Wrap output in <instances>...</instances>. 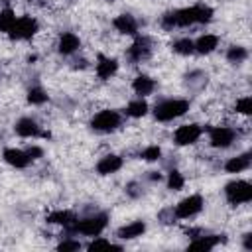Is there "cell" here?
<instances>
[{"label":"cell","mask_w":252,"mask_h":252,"mask_svg":"<svg viewBox=\"0 0 252 252\" xmlns=\"http://www.w3.org/2000/svg\"><path fill=\"white\" fill-rule=\"evenodd\" d=\"M47 100V93L41 87H32L28 91V102L30 104H43Z\"/></svg>","instance_id":"83f0119b"},{"label":"cell","mask_w":252,"mask_h":252,"mask_svg":"<svg viewBox=\"0 0 252 252\" xmlns=\"http://www.w3.org/2000/svg\"><path fill=\"white\" fill-rule=\"evenodd\" d=\"M108 224V215L106 213H96L85 219H77L75 224L67 230V234H85V236H100V232Z\"/></svg>","instance_id":"7a4b0ae2"},{"label":"cell","mask_w":252,"mask_h":252,"mask_svg":"<svg viewBox=\"0 0 252 252\" xmlns=\"http://www.w3.org/2000/svg\"><path fill=\"white\" fill-rule=\"evenodd\" d=\"M250 167V154H240V156H234L230 158L226 163H224V169L228 173H240V171H246Z\"/></svg>","instance_id":"44dd1931"},{"label":"cell","mask_w":252,"mask_h":252,"mask_svg":"<svg viewBox=\"0 0 252 252\" xmlns=\"http://www.w3.org/2000/svg\"><path fill=\"white\" fill-rule=\"evenodd\" d=\"M224 197L230 205H242L252 201V185L244 179H236L224 185Z\"/></svg>","instance_id":"277c9868"},{"label":"cell","mask_w":252,"mask_h":252,"mask_svg":"<svg viewBox=\"0 0 252 252\" xmlns=\"http://www.w3.org/2000/svg\"><path fill=\"white\" fill-rule=\"evenodd\" d=\"M193 43H195V51H197V53L209 55V53H213V51L219 47V37H217L215 33H203V35H199Z\"/></svg>","instance_id":"e0dca14e"},{"label":"cell","mask_w":252,"mask_h":252,"mask_svg":"<svg viewBox=\"0 0 252 252\" xmlns=\"http://www.w3.org/2000/svg\"><path fill=\"white\" fill-rule=\"evenodd\" d=\"M244 250H252V234L250 232L244 234Z\"/></svg>","instance_id":"836d02e7"},{"label":"cell","mask_w":252,"mask_h":252,"mask_svg":"<svg viewBox=\"0 0 252 252\" xmlns=\"http://www.w3.org/2000/svg\"><path fill=\"white\" fill-rule=\"evenodd\" d=\"M203 134V128L199 124H183L173 132V142L177 146H191L195 144Z\"/></svg>","instance_id":"ba28073f"},{"label":"cell","mask_w":252,"mask_h":252,"mask_svg":"<svg viewBox=\"0 0 252 252\" xmlns=\"http://www.w3.org/2000/svg\"><path fill=\"white\" fill-rule=\"evenodd\" d=\"M236 112H240V114H250V112H252V98H250V96H242L240 100H236Z\"/></svg>","instance_id":"1f68e13d"},{"label":"cell","mask_w":252,"mask_h":252,"mask_svg":"<svg viewBox=\"0 0 252 252\" xmlns=\"http://www.w3.org/2000/svg\"><path fill=\"white\" fill-rule=\"evenodd\" d=\"M189 110V100L185 98H163L154 106V116L159 122H171Z\"/></svg>","instance_id":"3957f363"},{"label":"cell","mask_w":252,"mask_h":252,"mask_svg":"<svg viewBox=\"0 0 252 252\" xmlns=\"http://www.w3.org/2000/svg\"><path fill=\"white\" fill-rule=\"evenodd\" d=\"M173 51L179 55H191V53H195V43L189 37H181L173 43Z\"/></svg>","instance_id":"484cf974"},{"label":"cell","mask_w":252,"mask_h":252,"mask_svg":"<svg viewBox=\"0 0 252 252\" xmlns=\"http://www.w3.org/2000/svg\"><path fill=\"white\" fill-rule=\"evenodd\" d=\"M126 114L130 118H142V116H146L148 114V102L142 96L136 98V100H130L128 106H126Z\"/></svg>","instance_id":"603a6c76"},{"label":"cell","mask_w":252,"mask_h":252,"mask_svg":"<svg viewBox=\"0 0 252 252\" xmlns=\"http://www.w3.org/2000/svg\"><path fill=\"white\" fill-rule=\"evenodd\" d=\"M26 154L30 156V159H37V158L43 156V150H41L39 146H30V148L26 150Z\"/></svg>","instance_id":"d6a6232c"},{"label":"cell","mask_w":252,"mask_h":252,"mask_svg":"<svg viewBox=\"0 0 252 252\" xmlns=\"http://www.w3.org/2000/svg\"><path fill=\"white\" fill-rule=\"evenodd\" d=\"M30 2H32V0H30Z\"/></svg>","instance_id":"8d00e7d4"},{"label":"cell","mask_w":252,"mask_h":252,"mask_svg":"<svg viewBox=\"0 0 252 252\" xmlns=\"http://www.w3.org/2000/svg\"><path fill=\"white\" fill-rule=\"evenodd\" d=\"M132 89L138 96H148L156 91V81L148 75H138L134 81H132Z\"/></svg>","instance_id":"d6986e66"},{"label":"cell","mask_w":252,"mask_h":252,"mask_svg":"<svg viewBox=\"0 0 252 252\" xmlns=\"http://www.w3.org/2000/svg\"><path fill=\"white\" fill-rule=\"evenodd\" d=\"M16 20H18V18H16L14 10H10V8L0 10V32H2V33H10V30L14 28Z\"/></svg>","instance_id":"cb8c5ba5"},{"label":"cell","mask_w":252,"mask_h":252,"mask_svg":"<svg viewBox=\"0 0 252 252\" xmlns=\"http://www.w3.org/2000/svg\"><path fill=\"white\" fill-rule=\"evenodd\" d=\"M159 158H161V148L159 146H148L142 152V159H146V161H158Z\"/></svg>","instance_id":"f546056e"},{"label":"cell","mask_w":252,"mask_h":252,"mask_svg":"<svg viewBox=\"0 0 252 252\" xmlns=\"http://www.w3.org/2000/svg\"><path fill=\"white\" fill-rule=\"evenodd\" d=\"M234 138H236V132L230 126H215L209 132V142L213 148H228L232 146Z\"/></svg>","instance_id":"30bf717a"},{"label":"cell","mask_w":252,"mask_h":252,"mask_svg":"<svg viewBox=\"0 0 252 252\" xmlns=\"http://www.w3.org/2000/svg\"><path fill=\"white\" fill-rule=\"evenodd\" d=\"M2 2H10V0H2Z\"/></svg>","instance_id":"d590c367"},{"label":"cell","mask_w":252,"mask_h":252,"mask_svg":"<svg viewBox=\"0 0 252 252\" xmlns=\"http://www.w3.org/2000/svg\"><path fill=\"white\" fill-rule=\"evenodd\" d=\"M183 185H185V177L181 175V171L171 169V171L167 173V187H169L171 191H179V189H183Z\"/></svg>","instance_id":"4316f807"},{"label":"cell","mask_w":252,"mask_h":252,"mask_svg":"<svg viewBox=\"0 0 252 252\" xmlns=\"http://www.w3.org/2000/svg\"><path fill=\"white\" fill-rule=\"evenodd\" d=\"M152 55V41L146 35H140L134 39V43L128 47V59L134 63H142Z\"/></svg>","instance_id":"9c48e42d"},{"label":"cell","mask_w":252,"mask_h":252,"mask_svg":"<svg viewBox=\"0 0 252 252\" xmlns=\"http://www.w3.org/2000/svg\"><path fill=\"white\" fill-rule=\"evenodd\" d=\"M246 57H248V49L242 45H230L226 51V59L230 63H242Z\"/></svg>","instance_id":"d4e9b609"},{"label":"cell","mask_w":252,"mask_h":252,"mask_svg":"<svg viewBox=\"0 0 252 252\" xmlns=\"http://www.w3.org/2000/svg\"><path fill=\"white\" fill-rule=\"evenodd\" d=\"M79 47H81V39H79L77 33H73V32L61 33V37H59V41H57V49H59L61 55H71V53H75Z\"/></svg>","instance_id":"5bb4252c"},{"label":"cell","mask_w":252,"mask_h":252,"mask_svg":"<svg viewBox=\"0 0 252 252\" xmlns=\"http://www.w3.org/2000/svg\"><path fill=\"white\" fill-rule=\"evenodd\" d=\"M116 71H118V61H116V59L106 57V55H98V61H96V65H94V73H96L98 79L106 81V79H110Z\"/></svg>","instance_id":"4fadbf2b"},{"label":"cell","mask_w":252,"mask_h":252,"mask_svg":"<svg viewBox=\"0 0 252 252\" xmlns=\"http://www.w3.org/2000/svg\"><path fill=\"white\" fill-rule=\"evenodd\" d=\"M75 220H77V217H75V213H71V211H53V213L47 215V222H51V224H61V226L65 228V232L75 224Z\"/></svg>","instance_id":"ffe728a7"},{"label":"cell","mask_w":252,"mask_h":252,"mask_svg":"<svg viewBox=\"0 0 252 252\" xmlns=\"http://www.w3.org/2000/svg\"><path fill=\"white\" fill-rule=\"evenodd\" d=\"M2 158H4V161L8 163V165H12V167H16V169H24V167H28L30 165V156L26 154V150H18V148H6L4 150V154H2Z\"/></svg>","instance_id":"8fae6325"},{"label":"cell","mask_w":252,"mask_h":252,"mask_svg":"<svg viewBox=\"0 0 252 252\" xmlns=\"http://www.w3.org/2000/svg\"><path fill=\"white\" fill-rule=\"evenodd\" d=\"M112 26L116 32L126 33V35H136L138 33V20L132 14H120L112 20Z\"/></svg>","instance_id":"7c38bea8"},{"label":"cell","mask_w":252,"mask_h":252,"mask_svg":"<svg viewBox=\"0 0 252 252\" xmlns=\"http://www.w3.org/2000/svg\"><path fill=\"white\" fill-rule=\"evenodd\" d=\"M220 240L222 238L219 234H209V236L203 234V236H195V240L189 242V248H193V250H213Z\"/></svg>","instance_id":"7402d4cb"},{"label":"cell","mask_w":252,"mask_h":252,"mask_svg":"<svg viewBox=\"0 0 252 252\" xmlns=\"http://www.w3.org/2000/svg\"><path fill=\"white\" fill-rule=\"evenodd\" d=\"M146 232V222L144 220H134V222H128L124 226L118 228L116 236L122 238V240H132V238H138Z\"/></svg>","instance_id":"ac0fdd59"},{"label":"cell","mask_w":252,"mask_h":252,"mask_svg":"<svg viewBox=\"0 0 252 252\" xmlns=\"http://www.w3.org/2000/svg\"><path fill=\"white\" fill-rule=\"evenodd\" d=\"M79 248H81V242L71 238V236H67L65 240H61L57 244V250H61V252H73V250H79Z\"/></svg>","instance_id":"4dcf8cb0"},{"label":"cell","mask_w":252,"mask_h":252,"mask_svg":"<svg viewBox=\"0 0 252 252\" xmlns=\"http://www.w3.org/2000/svg\"><path fill=\"white\" fill-rule=\"evenodd\" d=\"M213 8L207 4H193L187 8H177L161 16V26L167 30L173 28H187L193 24H207L213 20Z\"/></svg>","instance_id":"6da1fadb"},{"label":"cell","mask_w":252,"mask_h":252,"mask_svg":"<svg viewBox=\"0 0 252 252\" xmlns=\"http://www.w3.org/2000/svg\"><path fill=\"white\" fill-rule=\"evenodd\" d=\"M14 132L20 136V138H33V136H39V124L33 120V118H20L14 126Z\"/></svg>","instance_id":"2e32d148"},{"label":"cell","mask_w":252,"mask_h":252,"mask_svg":"<svg viewBox=\"0 0 252 252\" xmlns=\"http://www.w3.org/2000/svg\"><path fill=\"white\" fill-rule=\"evenodd\" d=\"M203 205H205V201L201 195H189L175 205L173 215H175V219H191L203 211Z\"/></svg>","instance_id":"52a82bcc"},{"label":"cell","mask_w":252,"mask_h":252,"mask_svg":"<svg viewBox=\"0 0 252 252\" xmlns=\"http://www.w3.org/2000/svg\"><path fill=\"white\" fill-rule=\"evenodd\" d=\"M150 179L152 181H159L161 179V173L159 171H150Z\"/></svg>","instance_id":"e575fe53"},{"label":"cell","mask_w":252,"mask_h":252,"mask_svg":"<svg viewBox=\"0 0 252 252\" xmlns=\"http://www.w3.org/2000/svg\"><path fill=\"white\" fill-rule=\"evenodd\" d=\"M120 124H122L120 112L118 110H110V108L96 112L93 116V120H91V126L96 132H114L116 128H120Z\"/></svg>","instance_id":"5b68a950"},{"label":"cell","mask_w":252,"mask_h":252,"mask_svg":"<svg viewBox=\"0 0 252 252\" xmlns=\"http://www.w3.org/2000/svg\"><path fill=\"white\" fill-rule=\"evenodd\" d=\"M39 30V24L33 16H22L16 20L14 28L10 30V37L12 39H32Z\"/></svg>","instance_id":"8992f818"},{"label":"cell","mask_w":252,"mask_h":252,"mask_svg":"<svg viewBox=\"0 0 252 252\" xmlns=\"http://www.w3.org/2000/svg\"><path fill=\"white\" fill-rule=\"evenodd\" d=\"M87 250H120V246L108 242L106 238H94L87 244Z\"/></svg>","instance_id":"f1b7e54d"},{"label":"cell","mask_w":252,"mask_h":252,"mask_svg":"<svg viewBox=\"0 0 252 252\" xmlns=\"http://www.w3.org/2000/svg\"><path fill=\"white\" fill-rule=\"evenodd\" d=\"M120 167H122V158L116 156V154H108V156L100 158L98 163H96V171H98L100 175H112V173H116Z\"/></svg>","instance_id":"9a60e30c"}]
</instances>
